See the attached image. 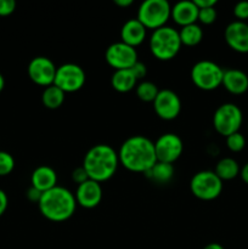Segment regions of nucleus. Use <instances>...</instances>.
<instances>
[{"label": "nucleus", "mask_w": 248, "mask_h": 249, "mask_svg": "<svg viewBox=\"0 0 248 249\" xmlns=\"http://www.w3.org/2000/svg\"><path fill=\"white\" fill-rule=\"evenodd\" d=\"M7 204H9V198H7V195L5 194L4 190L0 189V216L6 212Z\"/></svg>", "instance_id": "obj_34"}, {"label": "nucleus", "mask_w": 248, "mask_h": 249, "mask_svg": "<svg viewBox=\"0 0 248 249\" xmlns=\"http://www.w3.org/2000/svg\"><path fill=\"white\" fill-rule=\"evenodd\" d=\"M131 72L134 73V75L136 77V79H142V78L146 77V74H147V68H146V65L145 63L140 62V61H138V62L135 63V65L133 66V67L130 68Z\"/></svg>", "instance_id": "obj_32"}, {"label": "nucleus", "mask_w": 248, "mask_h": 249, "mask_svg": "<svg viewBox=\"0 0 248 249\" xmlns=\"http://www.w3.org/2000/svg\"><path fill=\"white\" fill-rule=\"evenodd\" d=\"M145 175L157 184H167L174 177V167L169 163L157 160L156 164L145 173Z\"/></svg>", "instance_id": "obj_21"}, {"label": "nucleus", "mask_w": 248, "mask_h": 249, "mask_svg": "<svg viewBox=\"0 0 248 249\" xmlns=\"http://www.w3.org/2000/svg\"><path fill=\"white\" fill-rule=\"evenodd\" d=\"M221 84L230 94L242 95L248 90V75L243 71L236 68L226 70L224 71Z\"/></svg>", "instance_id": "obj_19"}, {"label": "nucleus", "mask_w": 248, "mask_h": 249, "mask_svg": "<svg viewBox=\"0 0 248 249\" xmlns=\"http://www.w3.org/2000/svg\"><path fill=\"white\" fill-rule=\"evenodd\" d=\"M240 165L236 162V160L231 157H225L221 158L215 165V173L219 178H220L221 181L224 180H232L235 179L237 175H240Z\"/></svg>", "instance_id": "obj_22"}, {"label": "nucleus", "mask_w": 248, "mask_h": 249, "mask_svg": "<svg viewBox=\"0 0 248 249\" xmlns=\"http://www.w3.org/2000/svg\"><path fill=\"white\" fill-rule=\"evenodd\" d=\"M181 45L179 31L169 26L155 29L150 36L151 53L160 61H169L174 58L181 49Z\"/></svg>", "instance_id": "obj_4"}, {"label": "nucleus", "mask_w": 248, "mask_h": 249, "mask_svg": "<svg viewBox=\"0 0 248 249\" xmlns=\"http://www.w3.org/2000/svg\"><path fill=\"white\" fill-rule=\"evenodd\" d=\"M114 4L121 7H128L133 4V0H114Z\"/></svg>", "instance_id": "obj_37"}, {"label": "nucleus", "mask_w": 248, "mask_h": 249, "mask_svg": "<svg viewBox=\"0 0 248 249\" xmlns=\"http://www.w3.org/2000/svg\"><path fill=\"white\" fill-rule=\"evenodd\" d=\"M203 249H225V248H224L221 245H219V243L214 242V243H209V245H207Z\"/></svg>", "instance_id": "obj_38"}, {"label": "nucleus", "mask_w": 248, "mask_h": 249, "mask_svg": "<svg viewBox=\"0 0 248 249\" xmlns=\"http://www.w3.org/2000/svg\"><path fill=\"white\" fill-rule=\"evenodd\" d=\"M225 41L233 51L240 53H248V23L233 21L225 28Z\"/></svg>", "instance_id": "obj_14"}, {"label": "nucleus", "mask_w": 248, "mask_h": 249, "mask_svg": "<svg viewBox=\"0 0 248 249\" xmlns=\"http://www.w3.org/2000/svg\"><path fill=\"white\" fill-rule=\"evenodd\" d=\"M31 184V186L35 187L39 191L46 192L57 186V174L55 169L49 165H39L32 173Z\"/></svg>", "instance_id": "obj_17"}, {"label": "nucleus", "mask_w": 248, "mask_h": 249, "mask_svg": "<svg viewBox=\"0 0 248 249\" xmlns=\"http://www.w3.org/2000/svg\"><path fill=\"white\" fill-rule=\"evenodd\" d=\"M146 38V27L138 18H130L122 26L121 41L133 48L140 45Z\"/></svg>", "instance_id": "obj_18"}, {"label": "nucleus", "mask_w": 248, "mask_h": 249, "mask_svg": "<svg viewBox=\"0 0 248 249\" xmlns=\"http://www.w3.org/2000/svg\"><path fill=\"white\" fill-rule=\"evenodd\" d=\"M118 157L125 169L145 174L157 162L155 142L142 135L130 136L122 143Z\"/></svg>", "instance_id": "obj_1"}, {"label": "nucleus", "mask_w": 248, "mask_h": 249, "mask_svg": "<svg viewBox=\"0 0 248 249\" xmlns=\"http://www.w3.org/2000/svg\"><path fill=\"white\" fill-rule=\"evenodd\" d=\"M84 70L75 63H65L57 67L53 84L63 92H74L82 89L85 84Z\"/></svg>", "instance_id": "obj_9"}, {"label": "nucleus", "mask_w": 248, "mask_h": 249, "mask_svg": "<svg viewBox=\"0 0 248 249\" xmlns=\"http://www.w3.org/2000/svg\"><path fill=\"white\" fill-rule=\"evenodd\" d=\"M15 168V160L6 151H0V177L9 175Z\"/></svg>", "instance_id": "obj_27"}, {"label": "nucleus", "mask_w": 248, "mask_h": 249, "mask_svg": "<svg viewBox=\"0 0 248 249\" xmlns=\"http://www.w3.org/2000/svg\"><path fill=\"white\" fill-rule=\"evenodd\" d=\"M138 79L131 72V70H118L114 71L111 77V84L116 91L118 92H129L136 88Z\"/></svg>", "instance_id": "obj_20"}, {"label": "nucleus", "mask_w": 248, "mask_h": 249, "mask_svg": "<svg viewBox=\"0 0 248 249\" xmlns=\"http://www.w3.org/2000/svg\"><path fill=\"white\" fill-rule=\"evenodd\" d=\"M119 165L118 152L112 146L106 143L95 145L85 153L83 168L89 179L97 182H104L116 174Z\"/></svg>", "instance_id": "obj_2"}, {"label": "nucleus", "mask_w": 248, "mask_h": 249, "mask_svg": "<svg viewBox=\"0 0 248 249\" xmlns=\"http://www.w3.org/2000/svg\"><path fill=\"white\" fill-rule=\"evenodd\" d=\"M240 175H241V179L243 180V182H246V184L248 185V162L241 168Z\"/></svg>", "instance_id": "obj_36"}, {"label": "nucleus", "mask_w": 248, "mask_h": 249, "mask_svg": "<svg viewBox=\"0 0 248 249\" xmlns=\"http://www.w3.org/2000/svg\"><path fill=\"white\" fill-rule=\"evenodd\" d=\"M233 15L237 21H243L248 18V1H240L233 7Z\"/></svg>", "instance_id": "obj_29"}, {"label": "nucleus", "mask_w": 248, "mask_h": 249, "mask_svg": "<svg viewBox=\"0 0 248 249\" xmlns=\"http://www.w3.org/2000/svg\"><path fill=\"white\" fill-rule=\"evenodd\" d=\"M75 201L77 204L87 209H92L100 204L102 199L101 184L89 179L83 184L78 185L75 191Z\"/></svg>", "instance_id": "obj_15"}, {"label": "nucleus", "mask_w": 248, "mask_h": 249, "mask_svg": "<svg viewBox=\"0 0 248 249\" xmlns=\"http://www.w3.org/2000/svg\"><path fill=\"white\" fill-rule=\"evenodd\" d=\"M224 70L218 65L209 60L198 61L194 65L191 70V79L198 89L211 91L216 89L223 83Z\"/></svg>", "instance_id": "obj_6"}, {"label": "nucleus", "mask_w": 248, "mask_h": 249, "mask_svg": "<svg viewBox=\"0 0 248 249\" xmlns=\"http://www.w3.org/2000/svg\"><path fill=\"white\" fill-rule=\"evenodd\" d=\"M38 207L44 218L60 223L68 220L74 214L77 201L70 190L57 185L53 189L43 192Z\"/></svg>", "instance_id": "obj_3"}, {"label": "nucleus", "mask_w": 248, "mask_h": 249, "mask_svg": "<svg viewBox=\"0 0 248 249\" xmlns=\"http://www.w3.org/2000/svg\"><path fill=\"white\" fill-rule=\"evenodd\" d=\"M5 87V79H4V75L0 73V92L2 91V89H4Z\"/></svg>", "instance_id": "obj_39"}, {"label": "nucleus", "mask_w": 248, "mask_h": 249, "mask_svg": "<svg viewBox=\"0 0 248 249\" xmlns=\"http://www.w3.org/2000/svg\"><path fill=\"white\" fill-rule=\"evenodd\" d=\"M170 17L181 27L196 23V21H198V7L192 0L177 1L173 5Z\"/></svg>", "instance_id": "obj_16"}, {"label": "nucleus", "mask_w": 248, "mask_h": 249, "mask_svg": "<svg viewBox=\"0 0 248 249\" xmlns=\"http://www.w3.org/2000/svg\"><path fill=\"white\" fill-rule=\"evenodd\" d=\"M192 195L202 201H213L223 191V181L212 170H201L192 177L190 181Z\"/></svg>", "instance_id": "obj_7"}, {"label": "nucleus", "mask_w": 248, "mask_h": 249, "mask_svg": "<svg viewBox=\"0 0 248 249\" xmlns=\"http://www.w3.org/2000/svg\"><path fill=\"white\" fill-rule=\"evenodd\" d=\"M155 151L158 162L173 164L181 156L184 151V142L177 134L165 133L156 140Z\"/></svg>", "instance_id": "obj_11"}, {"label": "nucleus", "mask_w": 248, "mask_h": 249, "mask_svg": "<svg viewBox=\"0 0 248 249\" xmlns=\"http://www.w3.org/2000/svg\"><path fill=\"white\" fill-rule=\"evenodd\" d=\"M65 96L66 92H63L55 84H53L44 89L43 94H41V102L46 108L56 109L62 106V104L65 102Z\"/></svg>", "instance_id": "obj_23"}, {"label": "nucleus", "mask_w": 248, "mask_h": 249, "mask_svg": "<svg viewBox=\"0 0 248 249\" xmlns=\"http://www.w3.org/2000/svg\"><path fill=\"white\" fill-rule=\"evenodd\" d=\"M194 2L198 9H206L216 5V0H194Z\"/></svg>", "instance_id": "obj_35"}, {"label": "nucleus", "mask_w": 248, "mask_h": 249, "mask_svg": "<svg viewBox=\"0 0 248 249\" xmlns=\"http://www.w3.org/2000/svg\"><path fill=\"white\" fill-rule=\"evenodd\" d=\"M72 180L74 182H77L78 185L83 184V182H85L87 180H89V177H88L87 172H85V169L82 167L79 168H75L74 170L72 172Z\"/></svg>", "instance_id": "obj_31"}, {"label": "nucleus", "mask_w": 248, "mask_h": 249, "mask_svg": "<svg viewBox=\"0 0 248 249\" xmlns=\"http://www.w3.org/2000/svg\"><path fill=\"white\" fill-rule=\"evenodd\" d=\"M56 71H57V67L55 63L45 56H36L32 58L27 68L32 82L45 88L53 84Z\"/></svg>", "instance_id": "obj_12"}, {"label": "nucleus", "mask_w": 248, "mask_h": 249, "mask_svg": "<svg viewBox=\"0 0 248 249\" xmlns=\"http://www.w3.org/2000/svg\"><path fill=\"white\" fill-rule=\"evenodd\" d=\"M135 89L136 96L143 102H153L157 97L158 92H159L157 85L152 82H148V80H143V82L139 83Z\"/></svg>", "instance_id": "obj_25"}, {"label": "nucleus", "mask_w": 248, "mask_h": 249, "mask_svg": "<svg viewBox=\"0 0 248 249\" xmlns=\"http://www.w3.org/2000/svg\"><path fill=\"white\" fill-rule=\"evenodd\" d=\"M216 10L215 6L206 7V9H198V21L203 24H212L215 22Z\"/></svg>", "instance_id": "obj_28"}, {"label": "nucleus", "mask_w": 248, "mask_h": 249, "mask_svg": "<svg viewBox=\"0 0 248 249\" xmlns=\"http://www.w3.org/2000/svg\"><path fill=\"white\" fill-rule=\"evenodd\" d=\"M153 109L160 119L173 121L181 111V100L173 90H159L157 97L153 101Z\"/></svg>", "instance_id": "obj_13"}, {"label": "nucleus", "mask_w": 248, "mask_h": 249, "mask_svg": "<svg viewBox=\"0 0 248 249\" xmlns=\"http://www.w3.org/2000/svg\"><path fill=\"white\" fill-rule=\"evenodd\" d=\"M179 36L182 45L195 46L202 41L203 31H202L201 26L197 23L187 24V26L181 27V29L179 31Z\"/></svg>", "instance_id": "obj_24"}, {"label": "nucleus", "mask_w": 248, "mask_h": 249, "mask_svg": "<svg viewBox=\"0 0 248 249\" xmlns=\"http://www.w3.org/2000/svg\"><path fill=\"white\" fill-rule=\"evenodd\" d=\"M16 9L15 0H0V16H9Z\"/></svg>", "instance_id": "obj_30"}, {"label": "nucleus", "mask_w": 248, "mask_h": 249, "mask_svg": "<svg viewBox=\"0 0 248 249\" xmlns=\"http://www.w3.org/2000/svg\"><path fill=\"white\" fill-rule=\"evenodd\" d=\"M247 128H248V125H247Z\"/></svg>", "instance_id": "obj_40"}, {"label": "nucleus", "mask_w": 248, "mask_h": 249, "mask_svg": "<svg viewBox=\"0 0 248 249\" xmlns=\"http://www.w3.org/2000/svg\"><path fill=\"white\" fill-rule=\"evenodd\" d=\"M105 60L112 68H114V71L129 70L139 61L136 49L126 45L123 41L111 44L106 49Z\"/></svg>", "instance_id": "obj_10"}, {"label": "nucleus", "mask_w": 248, "mask_h": 249, "mask_svg": "<svg viewBox=\"0 0 248 249\" xmlns=\"http://www.w3.org/2000/svg\"><path fill=\"white\" fill-rule=\"evenodd\" d=\"M172 16V6L167 0H145L141 2L136 18L146 29H158L164 27Z\"/></svg>", "instance_id": "obj_5"}, {"label": "nucleus", "mask_w": 248, "mask_h": 249, "mask_svg": "<svg viewBox=\"0 0 248 249\" xmlns=\"http://www.w3.org/2000/svg\"><path fill=\"white\" fill-rule=\"evenodd\" d=\"M226 146L231 152H241L246 146V139L240 131L226 136Z\"/></svg>", "instance_id": "obj_26"}, {"label": "nucleus", "mask_w": 248, "mask_h": 249, "mask_svg": "<svg viewBox=\"0 0 248 249\" xmlns=\"http://www.w3.org/2000/svg\"><path fill=\"white\" fill-rule=\"evenodd\" d=\"M243 114L240 107L231 102L220 105L213 116V126L220 135L229 136L240 130Z\"/></svg>", "instance_id": "obj_8"}, {"label": "nucleus", "mask_w": 248, "mask_h": 249, "mask_svg": "<svg viewBox=\"0 0 248 249\" xmlns=\"http://www.w3.org/2000/svg\"><path fill=\"white\" fill-rule=\"evenodd\" d=\"M26 196H27V198H28L31 202H34V203H39L41 196H43V192L39 191V190H36L35 187L31 186L28 190H27Z\"/></svg>", "instance_id": "obj_33"}]
</instances>
